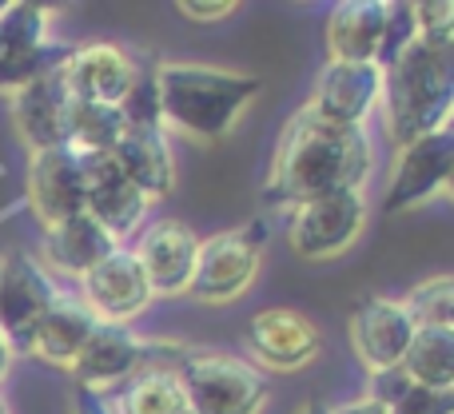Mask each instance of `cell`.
<instances>
[{"label":"cell","mask_w":454,"mask_h":414,"mask_svg":"<svg viewBox=\"0 0 454 414\" xmlns=\"http://www.w3.org/2000/svg\"><path fill=\"white\" fill-rule=\"evenodd\" d=\"M56 12L32 0H8L0 12V48L4 52H32V48L52 40Z\"/></svg>","instance_id":"cell-26"},{"label":"cell","mask_w":454,"mask_h":414,"mask_svg":"<svg viewBox=\"0 0 454 414\" xmlns=\"http://www.w3.org/2000/svg\"><path fill=\"white\" fill-rule=\"evenodd\" d=\"M454 176V132H434L423 140L399 148V160L391 168V180H387L383 204L387 211H411L423 207L431 199H439L450 188Z\"/></svg>","instance_id":"cell-9"},{"label":"cell","mask_w":454,"mask_h":414,"mask_svg":"<svg viewBox=\"0 0 454 414\" xmlns=\"http://www.w3.org/2000/svg\"><path fill=\"white\" fill-rule=\"evenodd\" d=\"M76 283H80V303L96 315V323H112V327H128L156 303L152 283L132 247H116Z\"/></svg>","instance_id":"cell-8"},{"label":"cell","mask_w":454,"mask_h":414,"mask_svg":"<svg viewBox=\"0 0 454 414\" xmlns=\"http://www.w3.org/2000/svg\"><path fill=\"white\" fill-rule=\"evenodd\" d=\"M96 327H100V323H96V315L80 303V295H64L60 291L56 303L48 307V315L36 323V331H32L28 355L40 363H48V367L68 371L72 359L84 351V343L92 339Z\"/></svg>","instance_id":"cell-21"},{"label":"cell","mask_w":454,"mask_h":414,"mask_svg":"<svg viewBox=\"0 0 454 414\" xmlns=\"http://www.w3.org/2000/svg\"><path fill=\"white\" fill-rule=\"evenodd\" d=\"M176 375H180L192 414H263L271 399L263 371L227 351L188 347Z\"/></svg>","instance_id":"cell-4"},{"label":"cell","mask_w":454,"mask_h":414,"mask_svg":"<svg viewBox=\"0 0 454 414\" xmlns=\"http://www.w3.org/2000/svg\"><path fill=\"white\" fill-rule=\"evenodd\" d=\"M415 331L419 327L411 323L403 299H387V295H371L367 303L355 307L351 323H347L351 351H355V359H359V367L367 371V375L403 367V355H407Z\"/></svg>","instance_id":"cell-10"},{"label":"cell","mask_w":454,"mask_h":414,"mask_svg":"<svg viewBox=\"0 0 454 414\" xmlns=\"http://www.w3.org/2000/svg\"><path fill=\"white\" fill-rule=\"evenodd\" d=\"M112 160L148 204L164 199L176 188V160L164 128H124Z\"/></svg>","instance_id":"cell-20"},{"label":"cell","mask_w":454,"mask_h":414,"mask_svg":"<svg viewBox=\"0 0 454 414\" xmlns=\"http://www.w3.org/2000/svg\"><path fill=\"white\" fill-rule=\"evenodd\" d=\"M411 12H415L419 40L454 44V4H450V0H427V4H411Z\"/></svg>","instance_id":"cell-31"},{"label":"cell","mask_w":454,"mask_h":414,"mask_svg":"<svg viewBox=\"0 0 454 414\" xmlns=\"http://www.w3.org/2000/svg\"><path fill=\"white\" fill-rule=\"evenodd\" d=\"M411 387H415V383L407 379V371L391 367V371H379V375H367V391H363V399L379 402V407H395V402H399Z\"/></svg>","instance_id":"cell-33"},{"label":"cell","mask_w":454,"mask_h":414,"mask_svg":"<svg viewBox=\"0 0 454 414\" xmlns=\"http://www.w3.org/2000/svg\"><path fill=\"white\" fill-rule=\"evenodd\" d=\"M120 116L128 128H164L160 120V96H156V80L152 72H140V80L132 84V92L120 100Z\"/></svg>","instance_id":"cell-29"},{"label":"cell","mask_w":454,"mask_h":414,"mask_svg":"<svg viewBox=\"0 0 454 414\" xmlns=\"http://www.w3.org/2000/svg\"><path fill=\"white\" fill-rule=\"evenodd\" d=\"M375 172V144L367 128H343L315 108H299L275 140L271 172L263 184V207L295 211L311 199L363 191Z\"/></svg>","instance_id":"cell-1"},{"label":"cell","mask_w":454,"mask_h":414,"mask_svg":"<svg viewBox=\"0 0 454 414\" xmlns=\"http://www.w3.org/2000/svg\"><path fill=\"white\" fill-rule=\"evenodd\" d=\"M419 40L415 32V12L411 4H387V28H383V48H379V68H387L391 60H399L411 44Z\"/></svg>","instance_id":"cell-30"},{"label":"cell","mask_w":454,"mask_h":414,"mask_svg":"<svg viewBox=\"0 0 454 414\" xmlns=\"http://www.w3.org/2000/svg\"><path fill=\"white\" fill-rule=\"evenodd\" d=\"M295 414H331V407H327V402H323V399H307V402H303V407H299Z\"/></svg>","instance_id":"cell-38"},{"label":"cell","mask_w":454,"mask_h":414,"mask_svg":"<svg viewBox=\"0 0 454 414\" xmlns=\"http://www.w3.org/2000/svg\"><path fill=\"white\" fill-rule=\"evenodd\" d=\"M72 100L68 84H64L60 68L36 76L32 84H24L20 92H12V124L16 136L28 144V152H52V148H68V124H72Z\"/></svg>","instance_id":"cell-12"},{"label":"cell","mask_w":454,"mask_h":414,"mask_svg":"<svg viewBox=\"0 0 454 414\" xmlns=\"http://www.w3.org/2000/svg\"><path fill=\"white\" fill-rule=\"evenodd\" d=\"M68 414H116V410H112V402L104 399V394L88 391V387H72V394H68Z\"/></svg>","instance_id":"cell-35"},{"label":"cell","mask_w":454,"mask_h":414,"mask_svg":"<svg viewBox=\"0 0 454 414\" xmlns=\"http://www.w3.org/2000/svg\"><path fill=\"white\" fill-rule=\"evenodd\" d=\"M148 363V339L132 335L128 327H112L100 323L92 331V339L84 343V351L72 359L68 375L72 387H88V391L104 394L108 387H120Z\"/></svg>","instance_id":"cell-17"},{"label":"cell","mask_w":454,"mask_h":414,"mask_svg":"<svg viewBox=\"0 0 454 414\" xmlns=\"http://www.w3.org/2000/svg\"><path fill=\"white\" fill-rule=\"evenodd\" d=\"M0 414H12V410H8V402H4V394H0Z\"/></svg>","instance_id":"cell-39"},{"label":"cell","mask_w":454,"mask_h":414,"mask_svg":"<svg viewBox=\"0 0 454 414\" xmlns=\"http://www.w3.org/2000/svg\"><path fill=\"white\" fill-rule=\"evenodd\" d=\"M116 247H124V243H116L88 211H80V215H68V219H60V223L44 227L36 259L48 275L84 279V275L92 271L100 259H108Z\"/></svg>","instance_id":"cell-19"},{"label":"cell","mask_w":454,"mask_h":414,"mask_svg":"<svg viewBox=\"0 0 454 414\" xmlns=\"http://www.w3.org/2000/svg\"><path fill=\"white\" fill-rule=\"evenodd\" d=\"M56 295L60 287L32 251H12L0 259V339L12 355H28L32 331L56 303Z\"/></svg>","instance_id":"cell-6"},{"label":"cell","mask_w":454,"mask_h":414,"mask_svg":"<svg viewBox=\"0 0 454 414\" xmlns=\"http://www.w3.org/2000/svg\"><path fill=\"white\" fill-rule=\"evenodd\" d=\"M132 251L140 259L156 299L188 295V283L200 255V235L184 219H156V223H148Z\"/></svg>","instance_id":"cell-14"},{"label":"cell","mask_w":454,"mask_h":414,"mask_svg":"<svg viewBox=\"0 0 454 414\" xmlns=\"http://www.w3.org/2000/svg\"><path fill=\"white\" fill-rule=\"evenodd\" d=\"M403 371L415 387L427 391H454V331L419 327L403 355Z\"/></svg>","instance_id":"cell-24"},{"label":"cell","mask_w":454,"mask_h":414,"mask_svg":"<svg viewBox=\"0 0 454 414\" xmlns=\"http://www.w3.org/2000/svg\"><path fill=\"white\" fill-rule=\"evenodd\" d=\"M387 28V0H343L327 16V52L343 64H375Z\"/></svg>","instance_id":"cell-22"},{"label":"cell","mask_w":454,"mask_h":414,"mask_svg":"<svg viewBox=\"0 0 454 414\" xmlns=\"http://www.w3.org/2000/svg\"><path fill=\"white\" fill-rule=\"evenodd\" d=\"M4 4H8V0H0V12H4Z\"/></svg>","instance_id":"cell-40"},{"label":"cell","mask_w":454,"mask_h":414,"mask_svg":"<svg viewBox=\"0 0 454 414\" xmlns=\"http://www.w3.org/2000/svg\"><path fill=\"white\" fill-rule=\"evenodd\" d=\"M84 160V211L112 235L116 243H124L128 235H136V227L148 219V199L124 180V172L116 168L112 156H80Z\"/></svg>","instance_id":"cell-18"},{"label":"cell","mask_w":454,"mask_h":414,"mask_svg":"<svg viewBox=\"0 0 454 414\" xmlns=\"http://www.w3.org/2000/svg\"><path fill=\"white\" fill-rule=\"evenodd\" d=\"M28 207L40 219V227H52L68 215L84 211V160L72 148L28 152Z\"/></svg>","instance_id":"cell-15"},{"label":"cell","mask_w":454,"mask_h":414,"mask_svg":"<svg viewBox=\"0 0 454 414\" xmlns=\"http://www.w3.org/2000/svg\"><path fill=\"white\" fill-rule=\"evenodd\" d=\"M259 267H263V223H243V227H231V231H215L207 239H200L188 295L207 307L235 303V299H243L255 287Z\"/></svg>","instance_id":"cell-5"},{"label":"cell","mask_w":454,"mask_h":414,"mask_svg":"<svg viewBox=\"0 0 454 414\" xmlns=\"http://www.w3.org/2000/svg\"><path fill=\"white\" fill-rule=\"evenodd\" d=\"M367 227V196L363 191H339L295 207L287 227V243L299 259H335L351 247Z\"/></svg>","instance_id":"cell-7"},{"label":"cell","mask_w":454,"mask_h":414,"mask_svg":"<svg viewBox=\"0 0 454 414\" xmlns=\"http://www.w3.org/2000/svg\"><path fill=\"white\" fill-rule=\"evenodd\" d=\"M152 80H156L164 132L176 128V132L192 136L200 144H220L263 92L259 80L247 76V72L192 64V60L160 64L152 72Z\"/></svg>","instance_id":"cell-2"},{"label":"cell","mask_w":454,"mask_h":414,"mask_svg":"<svg viewBox=\"0 0 454 414\" xmlns=\"http://www.w3.org/2000/svg\"><path fill=\"white\" fill-rule=\"evenodd\" d=\"M116 414H192L172 363H144L116 391Z\"/></svg>","instance_id":"cell-23"},{"label":"cell","mask_w":454,"mask_h":414,"mask_svg":"<svg viewBox=\"0 0 454 414\" xmlns=\"http://www.w3.org/2000/svg\"><path fill=\"white\" fill-rule=\"evenodd\" d=\"M379 96H383V68L379 64L327 60L315 76V92L307 108H315L331 124L367 128V120L379 112Z\"/></svg>","instance_id":"cell-13"},{"label":"cell","mask_w":454,"mask_h":414,"mask_svg":"<svg viewBox=\"0 0 454 414\" xmlns=\"http://www.w3.org/2000/svg\"><path fill=\"white\" fill-rule=\"evenodd\" d=\"M454 112V44L415 40L399 60L383 68L379 116L395 148L447 132Z\"/></svg>","instance_id":"cell-3"},{"label":"cell","mask_w":454,"mask_h":414,"mask_svg":"<svg viewBox=\"0 0 454 414\" xmlns=\"http://www.w3.org/2000/svg\"><path fill=\"white\" fill-rule=\"evenodd\" d=\"M387 414H454V391H427V387H411Z\"/></svg>","instance_id":"cell-32"},{"label":"cell","mask_w":454,"mask_h":414,"mask_svg":"<svg viewBox=\"0 0 454 414\" xmlns=\"http://www.w3.org/2000/svg\"><path fill=\"white\" fill-rule=\"evenodd\" d=\"M12 359H16V355L8 351V343H4V339H0V383H4V379H8V371H12Z\"/></svg>","instance_id":"cell-37"},{"label":"cell","mask_w":454,"mask_h":414,"mask_svg":"<svg viewBox=\"0 0 454 414\" xmlns=\"http://www.w3.org/2000/svg\"><path fill=\"white\" fill-rule=\"evenodd\" d=\"M124 116L116 104H80L72 108V124H68V148L80 156H112L124 136Z\"/></svg>","instance_id":"cell-25"},{"label":"cell","mask_w":454,"mask_h":414,"mask_svg":"<svg viewBox=\"0 0 454 414\" xmlns=\"http://www.w3.org/2000/svg\"><path fill=\"white\" fill-rule=\"evenodd\" d=\"M235 0H184L180 4V12L188 16V20H196V24H212V20H223V16H231L235 12Z\"/></svg>","instance_id":"cell-34"},{"label":"cell","mask_w":454,"mask_h":414,"mask_svg":"<svg viewBox=\"0 0 454 414\" xmlns=\"http://www.w3.org/2000/svg\"><path fill=\"white\" fill-rule=\"evenodd\" d=\"M411 323L431 331H454V279L450 275H431V279L415 283L403 295Z\"/></svg>","instance_id":"cell-27"},{"label":"cell","mask_w":454,"mask_h":414,"mask_svg":"<svg viewBox=\"0 0 454 414\" xmlns=\"http://www.w3.org/2000/svg\"><path fill=\"white\" fill-rule=\"evenodd\" d=\"M68 52H72V44H64V40H48V44L32 48V52H4L0 48V92H8V96L20 92L36 76L60 68L68 60Z\"/></svg>","instance_id":"cell-28"},{"label":"cell","mask_w":454,"mask_h":414,"mask_svg":"<svg viewBox=\"0 0 454 414\" xmlns=\"http://www.w3.org/2000/svg\"><path fill=\"white\" fill-rule=\"evenodd\" d=\"M60 76L68 84L72 100L80 104H116L132 92V84L140 80V64L124 52L120 44H80L68 52V60L60 64Z\"/></svg>","instance_id":"cell-16"},{"label":"cell","mask_w":454,"mask_h":414,"mask_svg":"<svg viewBox=\"0 0 454 414\" xmlns=\"http://www.w3.org/2000/svg\"><path fill=\"white\" fill-rule=\"evenodd\" d=\"M331 414H387V407H379V402H371V399H351V402H343V407H331Z\"/></svg>","instance_id":"cell-36"},{"label":"cell","mask_w":454,"mask_h":414,"mask_svg":"<svg viewBox=\"0 0 454 414\" xmlns=\"http://www.w3.org/2000/svg\"><path fill=\"white\" fill-rule=\"evenodd\" d=\"M247 347H251L259 367L291 375V371H303L319 359L323 335L303 311H295V307H267V311L251 315Z\"/></svg>","instance_id":"cell-11"}]
</instances>
